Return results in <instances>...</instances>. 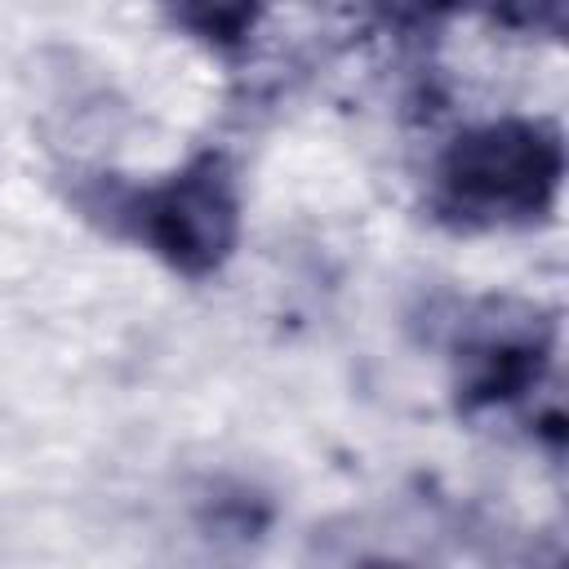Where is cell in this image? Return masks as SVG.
Wrapping results in <instances>:
<instances>
[{"mask_svg":"<svg viewBox=\"0 0 569 569\" xmlns=\"http://www.w3.org/2000/svg\"><path fill=\"white\" fill-rule=\"evenodd\" d=\"M556 187V142L538 129H489L458 147L449 191L462 209L516 213L538 209Z\"/></svg>","mask_w":569,"mask_h":569,"instance_id":"1","label":"cell"},{"mask_svg":"<svg viewBox=\"0 0 569 569\" xmlns=\"http://www.w3.org/2000/svg\"><path fill=\"white\" fill-rule=\"evenodd\" d=\"M173 4H178V13H182L196 31L213 36V40L236 36V31L249 22V13H253V0H173Z\"/></svg>","mask_w":569,"mask_h":569,"instance_id":"2","label":"cell"},{"mask_svg":"<svg viewBox=\"0 0 569 569\" xmlns=\"http://www.w3.org/2000/svg\"><path fill=\"white\" fill-rule=\"evenodd\" d=\"M418 4H431V0H418Z\"/></svg>","mask_w":569,"mask_h":569,"instance_id":"3","label":"cell"}]
</instances>
